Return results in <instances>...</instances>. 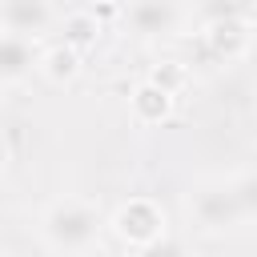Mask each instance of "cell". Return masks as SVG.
<instances>
[{
  "label": "cell",
  "mask_w": 257,
  "mask_h": 257,
  "mask_svg": "<svg viewBox=\"0 0 257 257\" xmlns=\"http://www.w3.org/2000/svg\"><path fill=\"white\" fill-rule=\"evenodd\" d=\"M189 209H193L197 225L209 229V233H225V229H237V225L245 221V213H241V205H237V197H233L229 185L201 189V193L189 201Z\"/></svg>",
  "instance_id": "obj_3"
},
{
  "label": "cell",
  "mask_w": 257,
  "mask_h": 257,
  "mask_svg": "<svg viewBox=\"0 0 257 257\" xmlns=\"http://www.w3.org/2000/svg\"><path fill=\"white\" fill-rule=\"evenodd\" d=\"M169 104H173V92H165V88H161V84H153V80H149V84H141V88H137V96H133L137 116H141V120H149V124H153V120H161V116L169 112Z\"/></svg>",
  "instance_id": "obj_8"
},
{
  "label": "cell",
  "mask_w": 257,
  "mask_h": 257,
  "mask_svg": "<svg viewBox=\"0 0 257 257\" xmlns=\"http://www.w3.org/2000/svg\"><path fill=\"white\" fill-rule=\"evenodd\" d=\"M245 44H249V20L245 16H221V20L209 24V48L217 56H225V60L241 56Z\"/></svg>",
  "instance_id": "obj_7"
},
{
  "label": "cell",
  "mask_w": 257,
  "mask_h": 257,
  "mask_svg": "<svg viewBox=\"0 0 257 257\" xmlns=\"http://www.w3.org/2000/svg\"><path fill=\"white\" fill-rule=\"evenodd\" d=\"M253 112H257V100H253Z\"/></svg>",
  "instance_id": "obj_14"
},
{
  "label": "cell",
  "mask_w": 257,
  "mask_h": 257,
  "mask_svg": "<svg viewBox=\"0 0 257 257\" xmlns=\"http://www.w3.org/2000/svg\"><path fill=\"white\" fill-rule=\"evenodd\" d=\"M112 229H116V237L120 241H128V245H149V241H157V237H165V213H161V205L157 201H149V197H133L128 205H120L116 209V217H112Z\"/></svg>",
  "instance_id": "obj_2"
},
{
  "label": "cell",
  "mask_w": 257,
  "mask_h": 257,
  "mask_svg": "<svg viewBox=\"0 0 257 257\" xmlns=\"http://www.w3.org/2000/svg\"><path fill=\"white\" fill-rule=\"evenodd\" d=\"M137 257H189V249H185V241H177V237H157V241L141 245Z\"/></svg>",
  "instance_id": "obj_12"
},
{
  "label": "cell",
  "mask_w": 257,
  "mask_h": 257,
  "mask_svg": "<svg viewBox=\"0 0 257 257\" xmlns=\"http://www.w3.org/2000/svg\"><path fill=\"white\" fill-rule=\"evenodd\" d=\"M36 64L48 72V80H72V76H76V68H80V52H72L68 44H60V48L44 52Z\"/></svg>",
  "instance_id": "obj_9"
},
{
  "label": "cell",
  "mask_w": 257,
  "mask_h": 257,
  "mask_svg": "<svg viewBox=\"0 0 257 257\" xmlns=\"http://www.w3.org/2000/svg\"><path fill=\"white\" fill-rule=\"evenodd\" d=\"M32 64H36V48H32V40L0 32V84L24 80V76L32 72Z\"/></svg>",
  "instance_id": "obj_6"
},
{
  "label": "cell",
  "mask_w": 257,
  "mask_h": 257,
  "mask_svg": "<svg viewBox=\"0 0 257 257\" xmlns=\"http://www.w3.org/2000/svg\"><path fill=\"white\" fill-rule=\"evenodd\" d=\"M229 189H233V197H237V205H241L245 221H249V217H257V173H249V177L233 181Z\"/></svg>",
  "instance_id": "obj_11"
},
{
  "label": "cell",
  "mask_w": 257,
  "mask_h": 257,
  "mask_svg": "<svg viewBox=\"0 0 257 257\" xmlns=\"http://www.w3.org/2000/svg\"><path fill=\"white\" fill-rule=\"evenodd\" d=\"M124 20H128V28L137 36L157 40V36H169L177 28L181 12H177V0H133L124 8Z\"/></svg>",
  "instance_id": "obj_5"
},
{
  "label": "cell",
  "mask_w": 257,
  "mask_h": 257,
  "mask_svg": "<svg viewBox=\"0 0 257 257\" xmlns=\"http://www.w3.org/2000/svg\"><path fill=\"white\" fill-rule=\"evenodd\" d=\"M48 24H52L48 0H0V32L36 40L48 32Z\"/></svg>",
  "instance_id": "obj_4"
},
{
  "label": "cell",
  "mask_w": 257,
  "mask_h": 257,
  "mask_svg": "<svg viewBox=\"0 0 257 257\" xmlns=\"http://www.w3.org/2000/svg\"><path fill=\"white\" fill-rule=\"evenodd\" d=\"M96 32H100L96 16L76 12V16H68V24H64V44H68L72 52H80V48H88V44L96 40Z\"/></svg>",
  "instance_id": "obj_10"
},
{
  "label": "cell",
  "mask_w": 257,
  "mask_h": 257,
  "mask_svg": "<svg viewBox=\"0 0 257 257\" xmlns=\"http://www.w3.org/2000/svg\"><path fill=\"white\" fill-rule=\"evenodd\" d=\"M8 161V145H4V137H0V165Z\"/></svg>",
  "instance_id": "obj_13"
},
{
  "label": "cell",
  "mask_w": 257,
  "mask_h": 257,
  "mask_svg": "<svg viewBox=\"0 0 257 257\" xmlns=\"http://www.w3.org/2000/svg\"><path fill=\"white\" fill-rule=\"evenodd\" d=\"M96 233H100V213H96L92 205H84V201H60V205H52L48 217H44V237H48V245L60 249V253H80V249H88V245L96 241Z\"/></svg>",
  "instance_id": "obj_1"
}]
</instances>
